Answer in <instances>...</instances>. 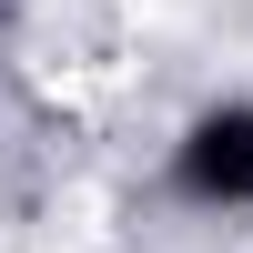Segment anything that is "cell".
Returning <instances> with one entry per match:
<instances>
[{"label": "cell", "mask_w": 253, "mask_h": 253, "mask_svg": "<svg viewBox=\"0 0 253 253\" xmlns=\"http://www.w3.org/2000/svg\"><path fill=\"white\" fill-rule=\"evenodd\" d=\"M182 193L203 203H253V112H203L182 142Z\"/></svg>", "instance_id": "cell-1"}]
</instances>
